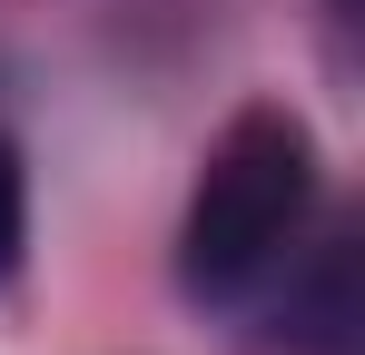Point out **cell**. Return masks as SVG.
Listing matches in <instances>:
<instances>
[{"mask_svg":"<svg viewBox=\"0 0 365 355\" xmlns=\"http://www.w3.org/2000/svg\"><path fill=\"white\" fill-rule=\"evenodd\" d=\"M20 247H30V178H20V148L0 138V287L20 277Z\"/></svg>","mask_w":365,"mask_h":355,"instance_id":"obj_2","label":"cell"},{"mask_svg":"<svg viewBox=\"0 0 365 355\" xmlns=\"http://www.w3.org/2000/svg\"><path fill=\"white\" fill-rule=\"evenodd\" d=\"M306 217H316V128L287 99H257L217 128L207 168L187 187L178 227V287L197 306H257L287 277Z\"/></svg>","mask_w":365,"mask_h":355,"instance_id":"obj_1","label":"cell"}]
</instances>
